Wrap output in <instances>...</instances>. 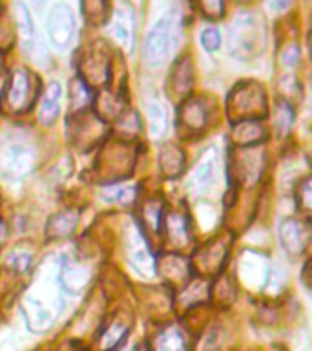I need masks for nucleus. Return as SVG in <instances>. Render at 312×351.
<instances>
[{"label": "nucleus", "mask_w": 312, "mask_h": 351, "mask_svg": "<svg viewBox=\"0 0 312 351\" xmlns=\"http://www.w3.org/2000/svg\"><path fill=\"white\" fill-rule=\"evenodd\" d=\"M263 32L259 29V21L250 11H241L230 24L229 29V51L235 59L248 60L257 53L263 44Z\"/></svg>", "instance_id": "nucleus-1"}, {"label": "nucleus", "mask_w": 312, "mask_h": 351, "mask_svg": "<svg viewBox=\"0 0 312 351\" xmlns=\"http://www.w3.org/2000/svg\"><path fill=\"white\" fill-rule=\"evenodd\" d=\"M37 154L26 143H10L0 150V174L8 180H22L35 169Z\"/></svg>", "instance_id": "nucleus-2"}, {"label": "nucleus", "mask_w": 312, "mask_h": 351, "mask_svg": "<svg viewBox=\"0 0 312 351\" xmlns=\"http://www.w3.org/2000/svg\"><path fill=\"white\" fill-rule=\"evenodd\" d=\"M230 114L237 115L239 123L257 121L267 114V104L261 88L257 84H241L230 97Z\"/></svg>", "instance_id": "nucleus-3"}, {"label": "nucleus", "mask_w": 312, "mask_h": 351, "mask_svg": "<svg viewBox=\"0 0 312 351\" xmlns=\"http://www.w3.org/2000/svg\"><path fill=\"white\" fill-rule=\"evenodd\" d=\"M170 44H172V19L170 15H164L146 33L142 46L144 59L152 66H159L168 57Z\"/></svg>", "instance_id": "nucleus-4"}, {"label": "nucleus", "mask_w": 312, "mask_h": 351, "mask_svg": "<svg viewBox=\"0 0 312 351\" xmlns=\"http://www.w3.org/2000/svg\"><path fill=\"white\" fill-rule=\"evenodd\" d=\"M48 37L55 48H66L75 35V16L64 4L53 5L48 13Z\"/></svg>", "instance_id": "nucleus-5"}, {"label": "nucleus", "mask_w": 312, "mask_h": 351, "mask_svg": "<svg viewBox=\"0 0 312 351\" xmlns=\"http://www.w3.org/2000/svg\"><path fill=\"white\" fill-rule=\"evenodd\" d=\"M5 97H8V106L13 112H24L29 108V99H31V82L26 70H15L11 73L10 82H8V90H5Z\"/></svg>", "instance_id": "nucleus-6"}, {"label": "nucleus", "mask_w": 312, "mask_h": 351, "mask_svg": "<svg viewBox=\"0 0 312 351\" xmlns=\"http://www.w3.org/2000/svg\"><path fill=\"white\" fill-rule=\"evenodd\" d=\"M279 240H281L285 251L290 254H300L309 241V229L300 219L287 218L279 225Z\"/></svg>", "instance_id": "nucleus-7"}, {"label": "nucleus", "mask_w": 312, "mask_h": 351, "mask_svg": "<svg viewBox=\"0 0 312 351\" xmlns=\"http://www.w3.org/2000/svg\"><path fill=\"white\" fill-rule=\"evenodd\" d=\"M112 35L117 43H120L125 48H130L131 38H133V11L128 4H119L115 8L114 16H112Z\"/></svg>", "instance_id": "nucleus-8"}, {"label": "nucleus", "mask_w": 312, "mask_h": 351, "mask_svg": "<svg viewBox=\"0 0 312 351\" xmlns=\"http://www.w3.org/2000/svg\"><path fill=\"white\" fill-rule=\"evenodd\" d=\"M59 278L62 291L70 293V295H77L79 291L86 287L88 280H90V269L79 265L77 262H66L60 267Z\"/></svg>", "instance_id": "nucleus-9"}, {"label": "nucleus", "mask_w": 312, "mask_h": 351, "mask_svg": "<svg viewBox=\"0 0 312 351\" xmlns=\"http://www.w3.org/2000/svg\"><path fill=\"white\" fill-rule=\"evenodd\" d=\"M126 252L130 256V262L135 265L141 273H152L153 271V260L152 254L148 251V245L144 238L141 236V232H130L128 236V243H126Z\"/></svg>", "instance_id": "nucleus-10"}, {"label": "nucleus", "mask_w": 312, "mask_h": 351, "mask_svg": "<svg viewBox=\"0 0 312 351\" xmlns=\"http://www.w3.org/2000/svg\"><path fill=\"white\" fill-rule=\"evenodd\" d=\"M60 97H62V88L57 81H53L46 90V95L40 104V112H38V119L46 126L53 125L60 112Z\"/></svg>", "instance_id": "nucleus-11"}, {"label": "nucleus", "mask_w": 312, "mask_h": 351, "mask_svg": "<svg viewBox=\"0 0 312 351\" xmlns=\"http://www.w3.org/2000/svg\"><path fill=\"white\" fill-rule=\"evenodd\" d=\"M16 11V24H18V33H21L22 48L33 53L37 48V32H35V24L29 15L26 4H15Z\"/></svg>", "instance_id": "nucleus-12"}, {"label": "nucleus", "mask_w": 312, "mask_h": 351, "mask_svg": "<svg viewBox=\"0 0 312 351\" xmlns=\"http://www.w3.org/2000/svg\"><path fill=\"white\" fill-rule=\"evenodd\" d=\"M216 174H218V152L208 150L201 158V161L197 163L194 176H192V183L203 189V186H208L212 183Z\"/></svg>", "instance_id": "nucleus-13"}, {"label": "nucleus", "mask_w": 312, "mask_h": 351, "mask_svg": "<svg viewBox=\"0 0 312 351\" xmlns=\"http://www.w3.org/2000/svg\"><path fill=\"white\" fill-rule=\"evenodd\" d=\"M207 121V112L199 101H186L179 108V123L188 130H199Z\"/></svg>", "instance_id": "nucleus-14"}, {"label": "nucleus", "mask_w": 312, "mask_h": 351, "mask_svg": "<svg viewBox=\"0 0 312 351\" xmlns=\"http://www.w3.org/2000/svg\"><path fill=\"white\" fill-rule=\"evenodd\" d=\"M79 219V214L75 210H62V213L51 216L48 221V236L49 238H62L73 232Z\"/></svg>", "instance_id": "nucleus-15"}, {"label": "nucleus", "mask_w": 312, "mask_h": 351, "mask_svg": "<svg viewBox=\"0 0 312 351\" xmlns=\"http://www.w3.org/2000/svg\"><path fill=\"white\" fill-rule=\"evenodd\" d=\"M159 163L166 178H177L185 169V154L179 148L166 147L159 154Z\"/></svg>", "instance_id": "nucleus-16"}, {"label": "nucleus", "mask_w": 312, "mask_h": 351, "mask_svg": "<svg viewBox=\"0 0 312 351\" xmlns=\"http://www.w3.org/2000/svg\"><path fill=\"white\" fill-rule=\"evenodd\" d=\"M265 139V132L257 121H243L234 128V141L239 147H252Z\"/></svg>", "instance_id": "nucleus-17"}, {"label": "nucleus", "mask_w": 312, "mask_h": 351, "mask_svg": "<svg viewBox=\"0 0 312 351\" xmlns=\"http://www.w3.org/2000/svg\"><path fill=\"white\" fill-rule=\"evenodd\" d=\"M148 121H150V136L161 139L168 132V112L161 103H152L148 106Z\"/></svg>", "instance_id": "nucleus-18"}, {"label": "nucleus", "mask_w": 312, "mask_h": 351, "mask_svg": "<svg viewBox=\"0 0 312 351\" xmlns=\"http://www.w3.org/2000/svg\"><path fill=\"white\" fill-rule=\"evenodd\" d=\"M155 351H186L185 335L177 326H170L159 335Z\"/></svg>", "instance_id": "nucleus-19"}, {"label": "nucleus", "mask_w": 312, "mask_h": 351, "mask_svg": "<svg viewBox=\"0 0 312 351\" xmlns=\"http://www.w3.org/2000/svg\"><path fill=\"white\" fill-rule=\"evenodd\" d=\"M126 333H128V329L125 328V324H120V320H115V322L109 324V328L101 335L103 350H114V348H117L126 339Z\"/></svg>", "instance_id": "nucleus-20"}, {"label": "nucleus", "mask_w": 312, "mask_h": 351, "mask_svg": "<svg viewBox=\"0 0 312 351\" xmlns=\"http://www.w3.org/2000/svg\"><path fill=\"white\" fill-rule=\"evenodd\" d=\"M166 227H168L170 238L175 241V243H181L188 238V229H186V219L181 216V214L174 213L170 214V218L166 219Z\"/></svg>", "instance_id": "nucleus-21"}, {"label": "nucleus", "mask_w": 312, "mask_h": 351, "mask_svg": "<svg viewBox=\"0 0 312 351\" xmlns=\"http://www.w3.org/2000/svg\"><path fill=\"white\" fill-rule=\"evenodd\" d=\"M137 191L135 186H112L106 189L103 197L106 202H120V203H131L135 199Z\"/></svg>", "instance_id": "nucleus-22"}, {"label": "nucleus", "mask_w": 312, "mask_h": 351, "mask_svg": "<svg viewBox=\"0 0 312 351\" xmlns=\"http://www.w3.org/2000/svg\"><path fill=\"white\" fill-rule=\"evenodd\" d=\"M161 213H163V207H161V203L159 202H148L146 207H144V221L152 227L153 232H157L159 230Z\"/></svg>", "instance_id": "nucleus-23"}, {"label": "nucleus", "mask_w": 312, "mask_h": 351, "mask_svg": "<svg viewBox=\"0 0 312 351\" xmlns=\"http://www.w3.org/2000/svg\"><path fill=\"white\" fill-rule=\"evenodd\" d=\"M292 121H294V112H292V108L287 103H279L278 117H276V125H278L279 132L287 134L290 125H292Z\"/></svg>", "instance_id": "nucleus-24"}, {"label": "nucleus", "mask_w": 312, "mask_h": 351, "mask_svg": "<svg viewBox=\"0 0 312 351\" xmlns=\"http://www.w3.org/2000/svg\"><path fill=\"white\" fill-rule=\"evenodd\" d=\"M201 44L207 51H216L221 46V33L216 27H208L201 33Z\"/></svg>", "instance_id": "nucleus-25"}, {"label": "nucleus", "mask_w": 312, "mask_h": 351, "mask_svg": "<svg viewBox=\"0 0 312 351\" xmlns=\"http://www.w3.org/2000/svg\"><path fill=\"white\" fill-rule=\"evenodd\" d=\"M296 203H298L303 210H309V208H311V180H309V178H305L303 183L300 185V189H298Z\"/></svg>", "instance_id": "nucleus-26"}, {"label": "nucleus", "mask_w": 312, "mask_h": 351, "mask_svg": "<svg viewBox=\"0 0 312 351\" xmlns=\"http://www.w3.org/2000/svg\"><path fill=\"white\" fill-rule=\"evenodd\" d=\"M29 265H31V256L26 252H16L10 256V267L16 273H24L29 269Z\"/></svg>", "instance_id": "nucleus-27"}, {"label": "nucleus", "mask_w": 312, "mask_h": 351, "mask_svg": "<svg viewBox=\"0 0 312 351\" xmlns=\"http://www.w3.org/2000/svg\"><path fill=\"white\" fill-rule=\"evenodd\" d=\"M223 10L224 5L221 2H205V4H201V11L207 19H219L223 15Z\"/></svg>", "instance_id": "nucleus-28"}, {"label": "nucleus", "mask_w": 312, "mask_h": 351, "mask_svg": "<svg viewBox=\"0 0 312 351\" xmlns=\"http://www.w3.org/2000/svg\"><path fill=\"white\" fill-rule=\"evenodd\" d=\"M281 62H283L285 66L298 64V62H300V48H298V46H289V48L281 53Z\"/></svg>", "instance_id": "nucleus-29"}, {"label": "nucleus", "mask_w": 312, "mask_h": 351, "mask_svg": "<svg viewBox=\"0 0 312 351\" xmlns=\"http://www.w3.org/2000/svg\"><path fill=\"white\" fill-rule=\"evenodd\" d=\"M5 238H8V230H5V225L0 221V247L4 245Z\"/></svg>", "instance_id": "nucleus-30"}, {"label": "nucleus", "mask_w": 312, "mask_h": 351, "mask_svg": "<svg viewBox=\"0 0 312 351\" xmlns=\"http://www.w3.org/2000/svg\"><path fill=\"white\" fill-rule=\"evenodd\" d=\"M135 351H148V346L146 344H141V346H137Z\"/></svg>", "instance_id": "nucleus-31"}]
</instances>
